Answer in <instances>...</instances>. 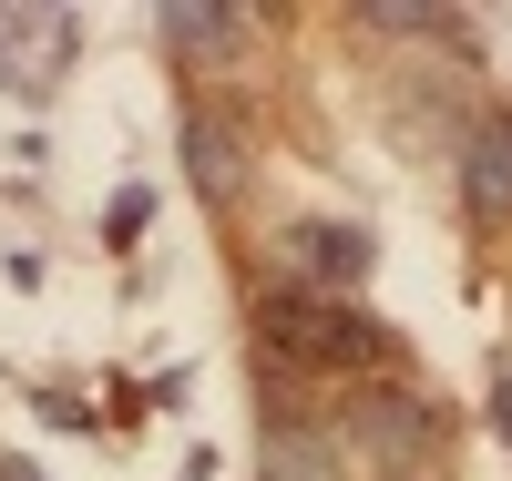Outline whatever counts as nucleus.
I'll return each mask as SVG.
<instances>
[{"instance_id":"9","label":"nucleus","mask_w":512,"mask_h":481,"mask_svg":"<svg viewBox=\"0 0 512 481\" xmlns=\"http://www.w3.org/2000/svg\"><path fill=\"white\" fill-rule=\"evenodd\" d=\"M492 430H502V441H512V389H492Z\"/></svg>"},{"instance_id":"6","label":"nucleus","mask_w":512,"mask_h":481,"mask_svg":"<svg viewBox=\"0 0 512 481\" xmlns=\"http://www.w3.org/2000/svg\"><path fill=\"white\" fill-rule=\"evenodd\" d=\"M461 205H472L482 226L512 215V113H482L472 123V144H461Z\"/></svg>"},{"instance_id":"1","label":"nucleus","mask_w":512,"mask_h":481,"mask_svg":"<svg viewBox=\"0 0 512 481\" xmlns=\"http://www.w3.org/2000/svg\"><path fill=\"white\" fill-rule=\"evenodd\" d=\"M256 348L277 369H308V379H349V369H379L390 359V328H379L359 297H328L308 277H287L256 297Z\"/></svg>"},{"instance_id":"10","label":"nucleus","mask_w":512,"mask_h":481,"mask_svg":"<svg viewBox=\"0 0 512 481\" xmlns=\"http://www.w3.org/2000/svg\"><path fill=\"white\" fill-rule=\"evenodd\" d=\"M0 481H52V471H41V461H0Z\"/></svg>"},{"instance_id":"3","label":"nucleus","mask_w":512,"mask_h":481,"mask_svg":"<svg viewBox=\"0 0 512 481\" xmlns=\"http://www.w3.org/2000/svg\"><path fill=\"white\" fill-rule=\"evenodd\" d=\"M287 256H297L308 287H328V297H359L369 267H379L369 226H349V215H297V226H287Z\"/></svg>"},{"instance_id":"7","label":"nucleus","mask_w":512,"mask_h":481,"mask_svg":"<svg viewBox=\"0 0 512 481\" xmlns=\"http://www.w3.org/2000/svg\"><path fill=\"white\" fill-rule=\"evenodd\" d=\"M246 31H256L246 11H205V0H164V11H154V41H164V52H185V62H205V72L236 62Z\"/></svg>"},{"instance_id":"5","label":"nucleus","mask_w":512,"mask_h":481,"mask_svg":"<svg viewBox=\"0 0 512 481\" xmlns=\"http://www.w3.org/2000/svg\"><path fill=\"white\" fill-rule=\"evenodd\" d=\"M256 481H349L338 430H318V420H267V430H256Z\"/></svg>"},{"instance_id":"4","label":"nucleus","mask_w":512,"mask_h":481,"mask_svg":"<svg viewBox=\"0 0 512 481\" xmlns=\"http://www.w3.org/2000/svg\"><path fill=\"white\" fill-rule=\"evenodd\" d=\"M175 144H185V174H195V195L205 205H246V144H236V123L226 113H185L175 123Z\"/></svg>"},{"instance_id":"8","label":"nucleus","mask_w":512,"mask_h":481,"mask_svg":"<svg viewBox=\"0 0 512 481\" xmlns=\"http://www.w3.org/2000/svg\"><path fill=\"white\" fill-rule=\"evenodd\" d=\"M144 226H154V195H144V185H123V195H113V226H103V236H113V246H134Z\"/></svg>"},{"instance_id":"2","label":"nucleus","mask_w":512,"mask_h":481,"mask_svg":"<svg viewBox=\"0 0 512 481\" xmlns=\"http://www.w3.org/2000/svg\"><path fill=\"white\" fill-rule=\"evenodd\" d=\"M349 441H359V461H379V481H431L451 430H441V410L420 400V389H359Z\"/></svg>"}]
</instances>
